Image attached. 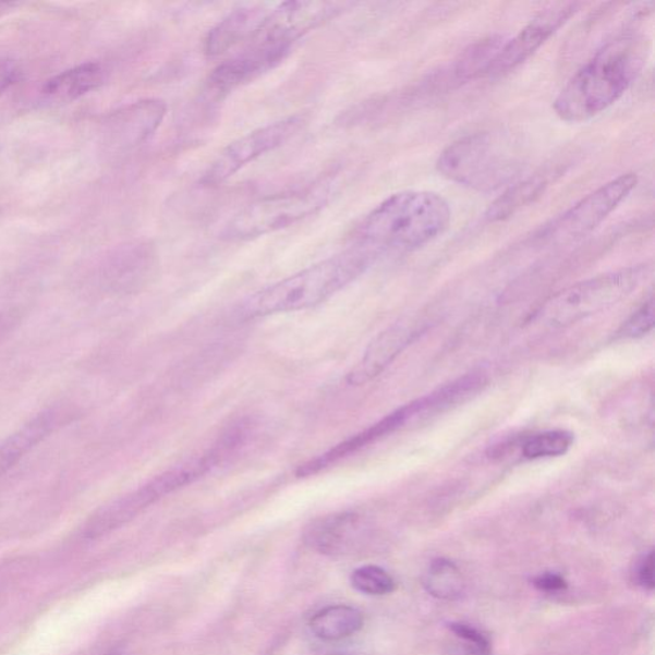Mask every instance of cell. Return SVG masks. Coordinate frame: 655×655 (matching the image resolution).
Instances as JSON below:
<instances>
[{
	"label": "cell",
	"mask_w": 655,
	"mask_h": 655,
	"mask_svg": "<svg viewBox=\"0 0 655 655\" xmlns=\"http://www.w3.org/2000/svg\"><path fill=\"white\" fill-rule=\"evenodd\" d=\"M20 315L14 312H2L0 313V343L4 342L7 338L14 332V329L19 327Z\"/></svg>",
	"instance_id": "obj_33"
},
{
	"label": "cell",
	"mask_w": 655,
	"mask_h": 655,
	"mask_svg": "<svg viewBox=\"0 0 655 655\" xmlns=\"http://www.w3.org/2000/svg\"><path fill=\"white\" fill-rule=\"evenodd\" d=\"M423 586L432 597L440 601H458L465 593V579L450 559L436 558L425 570Z\"/></svg>",
	"instance_id": "obj_24"
},
{
	"label": "cell",
	"mask_w": 655,
	"mask_h": 655,
	"mask_svg": "<svg viewBox=\"0 0 655 655\" xmlns=\"http://www.w3.org/2000/svg\"><path fill=\"white\" fill-rule=\"evenodd\" d=\"M292 47L264 40H252L245 50L213 71L209 84L218 93H230L242 85L252 83L263 73L274 70L284 61Z\"/></svg>",
	"instance_id": "obj_13"
},
{
	"label": "cell",
	"mask_w": 655,
	"mask_h": 655,
	"mask_svg": "<svg viewBox=\"0 0 655 655\" xmlns=\"http://www.w3.org/2000/svg\"><path fill=\"white\" fill-rule=\"evenodd\" d=\"M377 260L369 250L355 244L342 254L255 292L242 301L235 314L240 320H252L318 306L356 281Z\"/></svg>",
	"instance_id": "obj_3"
},
{
	"label": "cell",
	"mask_w": 655,
	"mask_h": 655,
	"mask_svg": "<svg viewBox=\"0 0 655 655\" xmlns=\"http://www.w3.org/2000/svg\"><path fill=\"white\" fill-rule=\"evenodd\" d=\"M167 113L165 101L145 99L116 110L102 123V140L109 149L126 151L156 134Z\"/></svg>",
	"instance_id": "obj_12"
},
{
	"label": "cell",
	"mask_w": 655,
	"mask_h": 655,
	"mask_svg": "<svg viewBox=\"0 0 655 655\" xmlns=\"http://www.w3.org/2000/svg\"><path fill=\"white\" fill-rule=\"evenodd\" d=\"M332 182L259 198L241 209L222 231L228 241H247L284 230L318 213L332 196Z\"/></svg>",
	"instance_id": "obj_5"
},
{
	"label": "cell",
	"mask_w": 655,
	"mask_h": 655,
	"mask_svg": "<svg viewBox=\"0 0 655 655\" xmlns=\"http://www.w3.org/2000/svg\"><path fill=\"white\" fill-rule=\"evenodd\" d=\"M351 585L366 595H388L396 591L395 580L379 566H363L352 572Z\"/></svg>",
	"instance_id": "obj_27"
},
{
	"label": "cell",
	"mask_w": 655,
	"mask_h": 655,
	"mask_svg": "<svg viewBox=\"0 0 655 655\" xmlns=\"http://www.w3.org/2000/svg\"><path fill=\"white\" fill-rule=\"evenodd\" d=\"M352 5L348 2H322L320 0V2H286L271 7L254 39L293 47V44L305 34L340 16Z\"/></svg>",
	"instance_id": "obj_10"
},
{
	"label": "cell",
	"mask_w": 655,
	"mask_h": 655,
	"mask_svg": "<svg viewBox=\"0 0 655 655\" xmlns=\"http://www.w3.org/2000/svg\"><path fill=\"white\" fill-rule=\"evenodd\" d=\"M580 7V3H557L542 11L513 39L506 40L490 65L488 76L502 77L526 62L559 28L575 16Z\"/></svg>",
	"instance_id": "obj_11"
},
{
	"label": "cell",
	"mask_w": 655,
	"mask_h": 655,
	"mask_svg": "<svg viewBox=\"0 0 655 655\" xmlns=\"http://www.w3.org/2000/svg\"><path fill=\"white\" fill-rule=\"evenodd\" d=\"M21 69L13 61L4 59L0 61V95L9 92L11 87L20 83Z\"/></svg>",
	"instance_id": "obj_32"
},
{
	"label": "cell",
	"mask_w": 655,
	"mask_h": 655,
	"mask_svg": "<svg viewBox=\"0 0 655 655\" xmlns=\"http://www.w3.org/2000/svg\"><path fill=\"white\" fill-rule=\"evenodd\" d=\"M654 327V300L651 298L645 301L639 311L630 316V319L623 324L618 336L622 338H642L652 332Z\"/></svg>",
	"instance_id": "obj_28"
},
{
	"label": "cell",
	"mask_w": 655,
	"mask_h": 655,
	"mask_svg": "<svg viewBox=\"0 0 655 655\" xmlns=\"http://www.w3.org/2000/svg\"><path fill=\"white\" fill-rule=\"evenodd\" d=\"M149 252L143 246L123 250V253L109 264L108 283L116 289L135 283V276H142L149 264Z\"/></svg>",
	"instance_id": "obj_25"
},
{
	"label": "cell",
	"mask_w": 655,
	"mask_h": 655,
	"mask_svg": "<svg viewBox=\"0 0 655 655\" xmlns=\"http://www.w3.org/2000/svg\"><path fill=\"white\" fill-rule=\"evenodd\" d=\"M558 173L556 169H546V171L530 175L526 180L511 186L489 206V209L485 213V218L489 222H500V220L512 217L514 213H518L530 203H534L536 198L546 193L551 179Z\"/></svg>",
	"instance_id": "obj_21"
},
{
	"label": "cell",
	"mask_w": 655,
	"mask_h": 655,
	"mask_svg": "<svg viewBox=\"0 0 655 655\" xmlns=\"http://www.w3.org/2000/svg\"><path fill=\"white\" fill-rule=\"evenodd\" d=\"M451 208L432 191H402L381 202L360 225L356 245L375 256L409 253L444 234L451 222Z\"/></svg>",
	"instance_id": "obj_2"
},
{
	"label": "cell",
	"mask_w": 655,
	"mask_h": 655,
	"mask_svg": "<svg viewBox=\"0 0 655 655\" xmlns=\"http://www.w3.org/2000/svg\"><path fill=\"white\" fill-rule=\"evenodd\" d=\"M412 419H415L414 404L412 402L404 404V407L397 409L391 414L383 417L380 422L375 423L363 432L356 434L349 439L342 441V444L330 448L329 451L318 456V458L307 461L304 465L299 466L296 475L299 477H308L319 474L324 469L333 465V463L341 461L349 456L363 450V448L375 444V441L389 436L396 430L402 428Z\"/></svg>",
	"instance_id": "obj_17"
},
{
	"label": "cell",
	"mask_w": 655,
	"mask_h": 655,
	"mask_svg": "<svg viewBox=\"0 0 655 655\" xmlns=\"http://www.w3.org/2000/svg\"><path fill=\"white\" fill-rule=\"evenodd\" d=\"M270 10L265 5H250L228 14L206 35L205 53L218 57L242 41H252Z\"/></svg>",
	"instance_id": "obj_18"
},
{
	"label": "cell",
	"mask_w": 655,
	"mask_h": 655,
	"mask_svg": "<svg viewBox=\"0 0 655 655\" xmlns=\"http://www.w3.org/2000/svg\"><path fill=\"white\" fill-rule=\"evenodd\" d=\"M448 655H487L484 654L482 651L477 650V647L470 645L468 643H463L460 640L459 644H456V646L452 647V650L450 651V654Z\"/></svg>",
	"instance_id": "obj_34"
},
{
	"label": "cell",
	"mask_w": 655,
	"mask_h": 655,
	"mask_svg": "<svg viewBox=\"0 0 655 655\" xmlns=\"http://www.w3.org/2000/svg\"><path fill=\"white\" fill-rule=\"evenodd\" d=\"M638 175L627 173L609 181L606 185L593 191L592 194L581 198L572 205L563 215L551 220L549 225L542 228L538 241L562 242L578 241L605 222L612 213L630 196L638 186Z\"/></svg>",
	"instance_id": "obj_8"
},
{
	"label": "cell",
	"mask_w": 655,
	"mask_h": 655,
	"mask_svg": "<svg viewBox=\"0 0 655 655\" xmlns=\"http://www.w3.org/2000/svg\"><path fill=\"white\" fill-rule=\"evenodd\" d=\"M304 123L303 116H291L235 140L213 161L208 171L204 173L202 183L205 186H217L231 179L257 158L289 143L303 129Z\"/></svg>",
	"instance_id": "obj_9"
},
{
	"label": "cell",
	"mask_w": 655,
	"mask_h": 655,
	"mask_svg": "<svg viewBox=\"0 0 655 655\" xmlns=\"http://www.w3.org/2000/svg\"><path fill=\"white\" fill-rule=\"evenodd\" d=\"M437 171L459 185L487 191L510 181L514 165L489 134L481 132L446 147L437 160Z\"/></svg>",
	"instance_id": "obj_7"
},
{
	"label": "cell",
	"mask_w": 655,
	"mask_h": 655,
	"mask_svg": "<svg viewBox=\"0 0 655 655\" xmlns=\"http://www.w3.org/2000/svg\"><path fill=\"white\" fill-rule=\"evenodd\" d=\"M10 4L7 3H0V11H2L4 9V7H9Z\"/></svg>",
	"instance_id": "obj_35"
},
{
	"label": "cell",
	"mask_w": 655,
	"mask_h": 655,
	"mask_svg": "<svg viewBox=\"0 0 655 655\" xmlns=\"http://www.w3.org/2000/svg\"><path fill=\"white\" fill-rule=\"evenodd\" d=\"M572 444V433L561 429L547 430L527 438L522 445V454L527 460L558 458L568 453Z\"/></svg>",
	"instance_id": "obj_26"
},
{
	"label": "cell",
	"mask_w": 655,
	"mask_h": 655,
	"mask_svg": "<svg viewBox=\"0 0 655 655\" xmlns=\"http://www.w3.org/2000/svg\"><path fill=\"white\" fill-rule=\"evenodd\" d=\"M73 416L75 415L69 408H49L29 419L9 438H5L0 444V480L51 434L71 423Z\"/></svg>",
	"instance_id": "obj_15"
},
{
	"label": "cell",
	"mask_w": 655,
	"mask_h": 655,
	"mask_svg": "<svg viewBox=\"0 0 655 655\" xmlns=\"http://www.w3.org/2000/svg\"><path fill=\"white\" fill-rule=\"evenodd\" d=\"M647 43L635 34L618 36L581 65L554 102L565 122L580 123L605 112L622 98L646 64Z\"/></svg>",
	"instance_id": "obj_1"
},
{
	"label": "cell",
	"mask_w": 655,
	"mask_h": 655,
	"mask_svg": "<svg viewBox=\"0 0 655 655\" xmlns=\"http://www.w3.org/2000/svg\"><path fill=\"white\" fill-rule=\"evenodd\" d=\"M106 81L102 65L87 62L65 70L44 85L43 93L50 101L71 102L99 88Z\"/></svg>",
	"instance_id": "obj_20"
},
{
	"label": "cell",
	"mask_w": 655,
	"mask_h": 655,
	"mask_svg": "<svg viewBox=\"0 0 655 655\" xmlns=\"http://www.w3.org/2000/svg\"><path fill=\"white\" fill-rule=\"evenodd\" d=\"M360 519L356 513L341 512L329 514L312 522L305 532V541L322 555H342L348 550L359 532Z\"/></svg>",
	"instance_id": "obj_19"
},
{
	"label": "cell",
	"mask_w": 655,
	"mask_h": 655,
	"mask_svg": "<svg viewBox=\"0 0 655 655\" xmlns=\"http://www.w3.org/2000/svg\"><path fill=\"white\" fill-rule=\"evenodd\" d=\"M308 627L316 638L335 642L356 634L364 627V617L351 606H329L316 612Z\"/></svg>",
	"instance_id": "obj_23"
},
{
	"label": "cell",
	"mask_w": 655,
	"mask_h": 655,
	"mask_svg": "<svg viewBox=\"0 0 655 655\" xmlns=\"http://www.w3.org/2000/svg\"><path fill=\"white\" fill-rule=\"evenodd\" d=\"M533 585L542 593L557 594L565 592L569 583L557 572H543L533 579Z\"/></svg>",
	"instance_id": "obj_31"
},
{
	"label": "cell",
	"mask_w": 655,
	"mask_h": 655,
	"mask_svg": "<svg viewBox=\"0 0 655 655\" xmlns=\"http://www.w3.org/2000/svg\"><path fill=\"white\" fill-rule=\"evenodd\" d=\"M505 43L504 36L499 35L474 43L439 72L433 73L425 86L428 90L437 93L450 92L470 81L488 75L490 65Z\"/></svg>",
	"instance_id": "obj_16"
},
{
	"label": "cell",
	"mask_w": 655,
	"mask_h": 655,
	"mask_svg": "<svg viewBox=\"0 0 655 655\" xmlns=\"http://www.w3.org/2000/svg\"><path fill=\"white\" fill-rule=\"evenodd\" d=\"M634 583L643 587L646 592H653L655 587L654 580V551L650 550L647 554L639 558V561L635 563L634 573Z\"/></svg>",
	"instance_id": "obj_30"
},
{
	"label": "cell",
	"mask_w": 655,
	"mask_h": 655,
	"mask_svg": "<svg viewBox=\"0 0 655 655\" xmlns=\"http://www.w3.org/2000/svg\"><path fill=\"white\" fill-rule=\"evenodd\" d=\"M448 630L452 634L461 640L463 643H468L477 647L484 654L490 655L492 644L490 640L484 632L474 627V624L466 622H451L448 623Z\"/></svg>",
	"instance_id": "obj_29"
},
{
	"label": "cell",
	"mask_w": 655,
	"mask_h": 655,
	"mask_svg": "<svg viewBox=\"0 0 655 655\" xmlns=\"http://www.w3.org/2000/svg\"><path fill=\"white\" fill-rule=\"evenodd\" d=\"M423 329L414 320H402L383 330L367 345L362 360L349 373L350 386H364L379 377L409 345L421 336Z\"/></svg>",
	"instance_id": "obj_14"
},
{
	"label": "cell",
	"mask_w": 655,
	"mask_h": 655,
	"mask_svg": "<svg viewBox=\"0 0 655 655\" xmlns=\"http://www.w3.org/2000/svg\"><path fill=\"white\" fill-rule=\"evenodd\" d=\"M650 275V265L640 264L586 279L549 298L533 319L546 328L572 326L629 298Z\"/></svg>",
	"instance_id": "obj_4"
},
{
	"label": "cell",
	"mask_w": 655,
	"mask_h": 655,
	"mask_svg": "<svg viewBox=\"0 0 655 655\" xmlns=\"http://www.w3.org/2000/svg\"><path fill=\"white\" fill-rule=\"evenodd\" d=\"M488 379L483 373H470L437 389L429 395L412 401L415 408V419L430 416L444 412L459 403L465 402L471 396L481 392L487 386Z\"/></svg>",
	"instance_id": "obj_22"
},
{
	"label": "cell",
	"mask_w": 655,
	"mask_h": 655,
	"mask_svg": "<svg viewBox=\"0 0 655 655\" xmlns=\"http://www.w3.org/2000/svg\"><path fill=\"white\" fill-rule=\"evenodd\" d=\"M219 462V456L209 450L202 454V458H195L181 463L179 466L169 469L142 485V487L131 490L128 495L110 500L109 504L101 506L86 521L84 526L85 538L97 539L102 535L114 532L116 529L128 524L137 514L145 511L147 507L157 504L161 498L201 480Z\"/></svg>",
	"instance_id": "obj_6"
}]
</instances>
